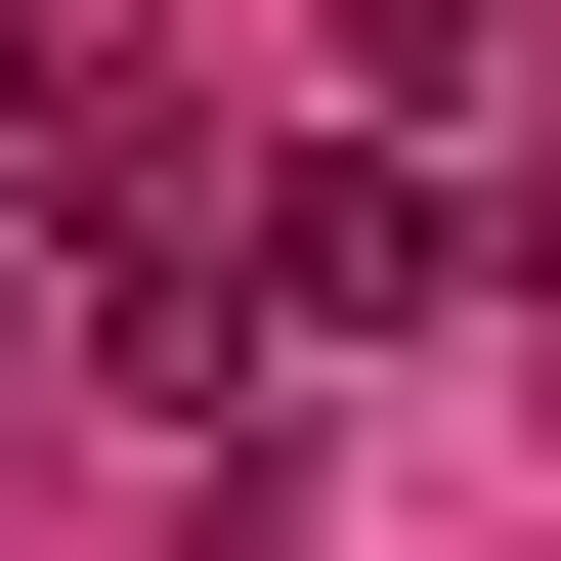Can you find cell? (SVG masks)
Wrapping results in <instances>:
<instances>
[{"label": "cell", "instance_id": "cell-1", "mask_svg": "<svg viewBox=\"0 0 561 561\" xmlns=\"http://www.w3.org/2000/svg\"><path fill=\"white\" fill-rule=\"evenodd\" d=\"M432 260H476V216H432V173H260V216H216V302H260V346H389Z\"/></svg>", "mask_w": 561, "mask_h": 561}]
</instances>
